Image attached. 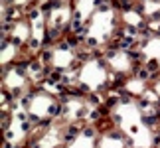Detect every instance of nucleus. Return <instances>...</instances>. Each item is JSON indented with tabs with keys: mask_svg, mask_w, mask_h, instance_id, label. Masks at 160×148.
I'll return each instance as SVG.
<instances>
[{
	"mask_svg": "<svg viewBox=\"0 0 160 148\" xmlns=\"http://www.w3.org/2000/svg\"><path fill=\"white\" fill-rule=\"evenodd\" d=\"M50 115H52V116H60L61 115V105L60 103L50 105Z\"/></svg>",
	"mask_w": 160,
	"mask_h": 148,
	"instance_id": "nucleus-1",
	"label": "nucleus"
},
{
	"mask_svg": "<svg viewBox=\"0 0 160 148\" xmlns=\"http://www.w3.org/2000/svg\"><path fill=\"white\" fill-rule=\"evenodd\" d=\"M146 69H148V71H156V69H158V61H156V59L146 61Z\"/></svg>",
	"mask_w": 160,
	"mask_h": 148,
	"instance_id": "nucleus-2",
	"label": "nucleus"
},
{
	"mask_svg": "<svg viewBox=\"0 0 160 148\" xmlns=\"http://www.w3.org/2000/svg\"><path fill=\"white\" fill-rule=\"evenodd\" d=\"M144 124H148V126H152V124H156V116H148V115H144Z\"/></svg>",
	"mask_w": 160,
	"mask_h": 148,
	"instance_id": "nucleus-3",
	"label": "nucleus"
},
{
	"mask_svg": "<svg viewBox=\"0 0 160 148\" xmlns=\"http://www.w3.org/2000/svg\"><path fill=\"white\" fill-rule=\"evenodd\" d=\"M30 129H32V124L26 122V121H22V130H24V132H30Z\"/></svg>",
	"mask_w": 160,
	"mask_h": 148,
	"instance_id": "nucleus-4",
	"label": "nucleus"
},
{
	"mask_svg": "<svg viewBox=\"0 0 160 148\" xmlns=\"http://www.w3.org/2000/svg\"><path fill=\"white\" fill-rule=\"evenodd\" d=\"M61 4H63L61 0H50V6H52V8H60Z\"/></svg>",
	"mask_w": 160,
	"mask_h": 148,
	"instance_id": "nucleus-5",
	"label": "nucleus"
},
{
	"mask_svg": "<svg viewBox=\"0 0 160 148\" xmlns=\"http://www.w3.org/2000/svg\"><path fill=\"white\" fill-rule=\"evenodd\" d=\"M148 75H150V71H148V69H142V71H138V77H140V79H146Z\"/></svg>",
	"mask_w": 160,
	"mask_h": 148,
	"instance_id": "nucleus-6",
	"label": "nucleus"
},
{
	"mask_svg": "<svg viewBox=\"0 0 160 148\" xmlns=\"http://www.w3.org/2000/svg\"><path fill=\"white\" fill-rule=\"evenodd\" d=\"M83 134H85V136H93L95 130H93V129H83Z\"/></svg>",
	"mask_w": 160,
	"mask_h": 148,
	"instance_id": "nucleus-7",
	"label": "nucleus"
},
{
	"mask_svg": "<svg viewBox=\"0 0 160 148\" xmlns=\"http://www.w3.org/2000/svg\"><path fill=\"white\" fill-rule=\"evenodd\" d=\"M150 20H152V22H160V12H154Z\"/></svg>",
	"mask_w": 160,
	"mask_h": 148,
	"instance_id": "nucleus-8",
	"label": "nucleus"
},
{
	"mask_svg": "<svg viewBox=\"0 0 160 148\" xmlns=\"http://www.w3.org/2000/svg\"><path fill=\"white\" fill-rule=\"evenodd\" d=\"M30 67H32L34 71H38V69H42V65L40 63H36V61H34V63H30Z\"/></svg>",
	"mask_w": 160,
	"mask_h": 148,
	"instance_id": "nucleus-9",
	"label": "nucleus"
},
{
	"mask_svg": "<svg viewBox=\"0 0 160 148\" xmlns=\"http://www.w3.org/2000/svg\"><path fill=\"white\" fill-rule=\"evenodd\" d=\"M4 136H6V140H12V138H14V134L10 132V130H6V132H4Z\"/></svg>",
	"mask_w": 160,
	"mask_h": 148,
	"instance_id": "nucleus-10",
	"label": "nucleus"
},
{
	"mask_svg": "<svg viewBox=\"0 0 160 148\" xmlns=\"http://www.w3.org/2000/svg\"><path fill=\"white\" fill-rule=\"evenodd\" d=\"M87 44L91 45V47H95V45H97V42H95V40H87Z\"/></svg>",
	"mask_w": 160,
	"mask_h": 148,
	"instance_id": "nucleus-11",
	"label": "nucleus"
},
{
	"mask_svg": "<svg viewBox=\"0 0 160 148\" xmlns=\"http://www.w3.org/2000/svg\"><path fill=\"white\" fill-rule=\"evenodd\" d=\"M4 148H12V144H10V142H6V144H4Z\"/></svg>",
	"mask_w": 160,
	"mask_h": 148,
	"instance_id": "nucleus-12",
	"label": "nucleus"
},
{
	"mask_svg": "<svg viewBox=\"0 0 160 148\" xmlns=\"http://www.w3.org/2000/svg\"><path fill=\"white\" fill-rule=\"evenodd\" d=\"M158 36H160V30H158Z\"/></svg>",
	"mask_w": 160,
	"mask_h": 148,
	"instance_id": "nucleus-13",
	"label": "nucleus"
}]
</instances>
